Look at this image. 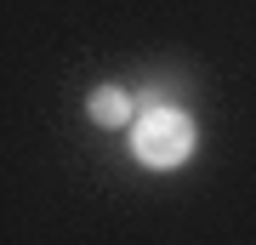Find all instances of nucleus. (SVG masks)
<instances>
[{"label": "nucleus", "mask_w": 256, "mask_h": 245, "mask_svg": "<svg viewBox=\"0 0 256 245\" xmlns=\"http://www.w3.org/2000/svg\"><path fill=\"white\" fill-rule=\"evenodd\" d=\"M86 120L102 126V131H120V126L137 120V97H131L126 86H97L92 97H86Z\"/></svg>", "instance_id": "obj_2"}, {"label": "nucleus", "mask_w": 256, "mask_h": 245, "mask_svg": "<svg viewBox=\"0 0 256 245\" xmlns=\"http://www.w3.org/2000/svg\"><path fill=\"white\" fill-rule=\"evenodd\" d=\"M194 143H200V126H194L188 109H171V103L142 97L137 120H131V160L148 165V171H176V165L194 160Z\"/></svg>", "instance_id": "obj_1"}]
</instances>
